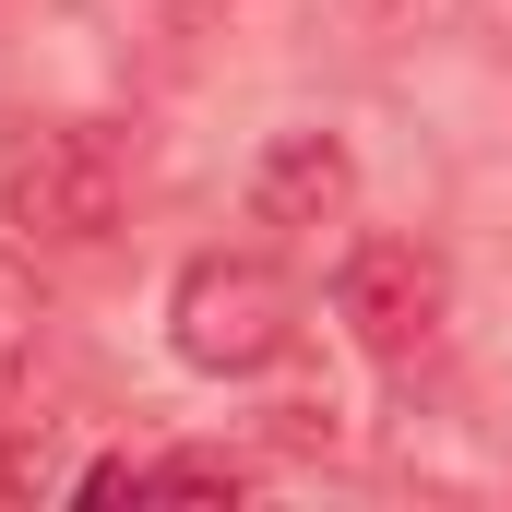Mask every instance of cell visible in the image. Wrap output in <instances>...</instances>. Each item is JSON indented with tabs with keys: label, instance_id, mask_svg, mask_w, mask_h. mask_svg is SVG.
Returning <instances> with one entry per match:
<instances>
[{
	"label": "cell",
	"instance_id": "6da1fadb",
	"mask_svg": "<svg viewBox=\"0 0 512 512\" xmlns=\"http://www.w3.org/2000/svg\"><path fill=\"white\" fill-rule=\"evenodd\" d=\"M131 203V167L108 131H24L0 155V227L12 251H96Z\"/></svg>",
	"mask_w": 512,
	"mask_h": 512
},
{
	"label": "cell",
	"instance_id": "7a4b0ae2",
	"mask_svg": "<svg viewBox=\"0 0 512 512\" xmlns=\"http://www.w3.org/2000/svg\"><path fill=\"white\" fill-rule=\"evenodd\" d=\"M167 334H179L191 370L251 382V370L286 358V334H298V286H286L262 251H203L191 274H179V298H167Z\"/></svg>",
	"mask_w": 512,
	"mask_h": 512
},
{
	"label": "cell",
	"instance_id": "3957f363",
	"mask_svg": "<svg viewBox=\"0 0 512 512\" xmlns=\"http://www.w3.org/2000/svg\"><path fill=\"white\" fill-rule=\"evenodd\" d=\"M334 310H346V334L370 358H429L441 322H453V274L417 239H358V251L334 262Z\"/></svg>",
	"mask_w": 512,
	"mask_h": 512
},
{
	"label": "cell",
	"instance_id": "277c9868",
	"mask_svg": "<svg viewBox=\"0 0 512 512\" xmlns=\"http://www.w3.org/2000/svg\"><path fill=\"white\" fill-rule=\"evenodd\" d=\"M358 203V155L334 143V131H274L251 167V215L262 227H334Z\"/></svg>",
	"mask_w": 512,
	"mask_h": 512
},
{
	"label": "cell",
	"instance_id": "5b68a950",
	"mask_svg": "<svg viewBox=\"0 0 512 512\" xmlns=\"http://www.w3.org/2000/svg\"><path fill=\"white\" fill-rule=\"evenodd\" d=\"M36 358H48V298H36V274H24V262L0 251V429H24Z\"/></svg>",
	"mask_w": 512,
	"mask_h": 512
},
{
	"label": "cell",
	"instance_id": "8992f818",
	"mask_svg": "<svg viewBox=\"0 0 512 512\" xmlns=\"http://www.w3.org/2000/svg\"><path fill=\"white\" fill-rule=\"evenodd\" d=\"M239 489H251L239 453H167V465H143V501H239Z\"/></svg>",
	"mask_w": 512,
	"mask_h": 512
}]
</instances>
